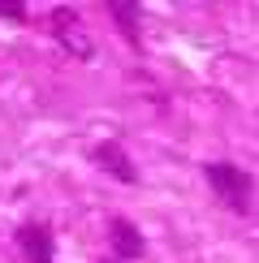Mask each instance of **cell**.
<instances>
[{
	"label": "cell",
	"mask_w": 259,
	"mask_h": 263,
	"mask_svg": "<svg viewBox=\"0 0 259 263\" xmlns=\"http://www.w3.org/2000/svg\"><path fill=\"white\" fill-rule=\"evenodd\" d=\"M203 177H208L212 194L229 207V212H251V203H255V181L246 177L242 168H233V164H208Z\"/></svg>",
	"instance_id": "1"
},
{
	"label": "cell",
	"mask_w": 259,
	"mask_h": 263,
	"mask_svg": "<svg viewBox=\"0 0 259 263\" xmlns=\"http://www.w3.org/2000/svg\"><path fill=\"white\" fill-rule=\"evenodd\" d=\"M91 160L100 164L108 177H117L121 185H134V181H138V168H134V160L125 156V147H121V142H100V147L91 151Z\"/></svg>",
	"instance_id": "2"
},
{
	"label": "cell",
	"mask_w": 259,
	"mask_h": 263,
	"mask_svg": "<svg viewBox=\"0 0 259 263\" xmlns=\"http://www.w3.org/2000/svg\"><path fill=\"white\" fill-rule=\"evenodd\" d=\"M17 250L26 255V263H57L52 259V229L48 224H22L17 229Z\"/></svg>",
	"instance_id": "3"
},
{
	"label": "cell",
	"mask_w": 259,
	"mask_h": 263,
	"mask_svg": "<svg viewBox=\"0 0 259 263\" xmlns=\"http://www.w3.org/2000/svg\"><path fill=\"white\" fill-rule=\"evenodd\" d=\"M108 237H113V255L117 259H125V263L143 259V233L134 229V220L113 216V220H108Z\"/></svg>",
	"instance_id": "4"
},
{
	"label": "cell",
	"mask_w": 259,
	"mask_h": 263,
	"mask_svg": "<svg viewBox=\"0 0 259 263\" xmlns=\"http://www.w3.org/2000/svg\"><path fill=\"white\" fill-rule=\"evenodd\" d=\"M57 35H61V43L65 48L73 52V57H91V39L82 35V26H73V22H78V13H73V9H57Z\"/></svg>",
	"instance_id": "5"
},
{
	"label": "cell",
	"mask_w": 259,
	"mask_h": 263,
	"mask_svg": "<svg viewBox=\"0 0 259 263\" xmlns=\"http://www.w3.org/2000/svg\"><path fill=\"white\" fill-rule=\"evenodd\" d=\"M108 13H113L117 22H121V30H125V35L138 43V26H134V17H138V5H130V0H125V5H108Z\"/></svg>",
	"instance_id": "6"
},
{
	"label": "cell",
	"mask_w": 259,
	"mask_h": 263,
	"mask_svg": "<svg viewBox=\"0 0 259 263\" xmlns=\"http://www.w3.org/2000/svg\"><path fill=\"white\" fill-rule=\"evenodd\" d=\"M0 17H13V22H22V17H26V5H22V0H9V5L0 0Z\"/></svg>",
	"instance_id": "7"
}]
</instances>
